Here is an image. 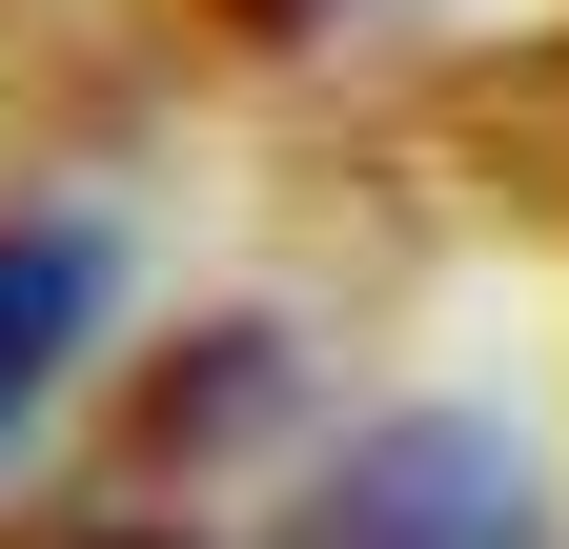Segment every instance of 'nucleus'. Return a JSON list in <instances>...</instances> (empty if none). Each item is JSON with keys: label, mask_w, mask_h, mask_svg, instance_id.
<instances>
[{"label": "nucleus", "mask_w": 569, "mask_h": 549, "mask_svg": "<svg viewBox=\"0 0 569 549\" xmlns=\"http://www.w3.org/2000/svg\"><path fill=\"white\" fill-rule=\"evenodd\" d=\"M82 347H102V224H82V203H41V224H0V448L61 407Z\"/></svg>", "instance_id": "f03ea898"}, {"label": "nucleus", "mask_w": 569, "mask_h": 549, "mask_svg": "<svg viewBox=\"0 0 569 549\" xmlns=\"http://www.w3.org/2000/svg\"><path fill=\"white\" fill-rule=\"evenodd\" d=\"M346 21V0H244V41H326Z\"/></svg>", "instance_id": "20e7f679"}, {"label": "nucleus", "mask_w": 569, "mask_h": 549, "mask_svg": "<svg viewBox=\"0 0 569 549\" xmlns=\"http://www.w3.org/2000/svg\"><path fill=\"white\" fill-rule=\"evenodd\" d=\"M264 549H549V489H529V448H509V428L407 407V428H346Z\"/></svg>", "instance_id": "f257e3e1"}, {"label": "nucleus", "mask_w": 569, "mask_h": 549, "mask_svg": "<svg viewBox=\"0 0 569 549\" xmlns=\"http://www.w3.org/2000/svg\"><path fill=\"white\" fill-rule=\"evenodd\" d=\"M0 549H163V529H122V509H21Z\"/></svg>", "instance_id": "7ed1b4c3"}]
</instances>
